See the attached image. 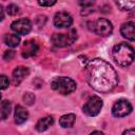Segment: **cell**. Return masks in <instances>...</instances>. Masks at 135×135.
I'll use <instances>...</instances> for the list:
<instances>
[{
  "instance_id": "obj_1",
  "label": "cell",
  "mask_w": 135,
  "mask_h": 135,
  "mask_svg": "<svg viewBox=\"0 0 135 135\" xmlns=\"http://www.w3.org/2000/svg\"><path fill=\"white\" fill-rule=\"evenodd\" d=\"M86 81L100 93H109L118 84V76L113 66L100 58L90 60L85 66Z\"/></svg>"
},
{
  "instance_id": "obj_2",
  "label": "cell",
  "mask_w": 135,
  "mask_h": 135,
  "mask_svg": "<svg viewBox=\"0 0 135 135\" xmlns=\"http://www.w3.org/2000/svg\"><path fill=\"white\" fill-rule=\"evenodd\" d=\"M112 56L118 65L128 66L134 60V50L130 44L126 42L118 43L113 47Z\"/></svg>"
},
{
  "instance_id": "obj_3",
  "label": "cell",
  "mask_w": 135,
  "mask_h": 135,
  "mask_svg": "<svg viewBox=\"0 0 135 135\" xmlns=\"http://www.w3.org/2000/svg\"><path fill=\"white\" fill-rule=\"evenodd\" d=\"M51 86L54 91L66 95L76 90V82L69 77H56L52 80Z\"/></svg>"
},
{
  "instance_id": "obj_4",
  "label": "cell",
  "mask_w": 135,
  "mask_h": 135,
  "mask_svg": "<svg viewBox=\"0 0 135 135\" xmlns=\"http://www.w3.org/2000/svg\"><path fill=\"white\" fill-rule=\"evenodd\" d=\"M77 39L76 30H71L69 33H56L52 36V42L57 47H64L72 44Z\"/></svg>"
},
{
  "instance_id": "obj_5",
  "label": "cell",
  "mask_w": 135,
  "mask_h": 135,
  "mask_svg": "<svg viewBox=\"0 0 135 135\" xmlns=\"http://www.w3.org/2000/svg\"><path fill=\"white\" fill-rule=\"evenodd\" d=\"M103 105L102 100L98 96H92L88 99V101L83 105V113L88 116H96L101 111V108Z\"/></svg>"
},
{
  "instance_id": "obj_6",
  "label": "cell",
  "mask_w": 135,
  "mask_h": 135,
  "mask_svg": "<svg viewBox=\"0 0 135 135\" xmlns=\"http://www.w3.org/2000/svg\"><path fill=\"white\" fill-rule=\"evenodd\" d=\"M132 109L133 108L130 101H128L127 99H119L114 103L112 108V114L118 118L124 117L132 112Z\"/></svg>"
},
{
  "instance_id": "obj_7",
  "label": "cell",
  "mask_w": 135,
  "mask_h": 135,
  "mask_svg": "<svg viewBox=\"0 0 135 135\" xmlns=\"http://www.w3.org/2000/svg\"><path fill=\"white\" fill-rule=\"evenodd\" d=\"M93 30H94V32L97 35H99L101 37H107V36H109V35L112 34V32H113V25H112L111 21H109L108 19H105V18H99L94 23Z\"/></svg>"
},
{
  "instance_id": "obj_8",
  "label": "cell",
  "mask_w": 135,
  "mask_h": 135,
  "mask_svg": "<svg viewBox=\"0 0 135 135\" xmlns=\"http://www.w3.org/2000/svg\"><path fill=\"white\" fill-rule=\"evenodd\" d=\"M12 30L14 32H16L17 34H20V35H26L31 32L32 30V23L28 19L26 18H20V19H17L15 20L12 25H11Z\"/></svg>"
},
{
  "instance_id": "obj_9",
  "label": "cell",
  "mask_w": 135,
  "mask_h": 135,
  "mask_svg": "<svg viewBox=\"0 0 135 135\" xmlns=\"http://www.w3.org/2000/svg\"><path fill=\"white\" fill-rule=\"evenodd\" d=\"M73 23V19L71 17L70 14L65 13V12H59L55 14L54 17V24L57 27H70Z\"/></svg>"
},
{
  "instance_id": "obj_10",
  "label": "cell",
  "mask_w": 135,
  "mask_h": 135,
  "mask_svg": "<svg viewBox=\"0 0 135 135\" xmlns=\"http://www.w3.org/2000/svg\"><path fill=\"white\" fill-rule=\"evenodd\" d=\"M38 50H39L38 44L34 40H27L23 43L21 55L23 58H30V57H33L34 55H36Z\"/></svg>"
},
{
  "instance_id": "obj_11",
  "label": "cell",
  "mask_w": 135,
  "mask_h": 135,
  "mask_svg": "<svg viewBox=\"0 0 135 135\" xmlns=\"http://www.w3.org/2000/svg\"><path fill=\"white\" fill-rule=\"evenodd\" d=\"M30 74V71L26 66H17L14 72H13V76H12V81L14 85H19L20 82Z\"/></svg>"
},
{
  "instance_id": "obj_12",
  "label": "cell",
  "mask_w": 135,
  "mask_h": 135,
  "mask_svg": "<svg viewBox=\"0 0 135 135\" xmlns=\"http://www.w3.org/2000/svg\"><path fill=\"white\" fill-rule=\"evenodd\" d=\"M120 33H121L122 37L127 38L130 41H134V39H135V37H134V22L123 23L121 25Z\"/></svg>"
},
{
  "instance_id": "obj_13",
  "label": "cell",
  "mask_w": 135,
  "mask_h": 135,
  "mask_svg": "<svg viewBox=\"0 0 135 135\" xmlns=\"http://www.w3.org/2000/svg\"><path fill=\"white\" fill-rule=\"evenodd\" d=\"M27 117H28L27 111L23 107L17 105L16 109H15V115H14L15 122L17 124H21V123H23V122H25L27 120Z\"/></svg>"
},
{
  "instance_id": "obj_14",
  "label": "cell",
  "mask_w": 135,
  "mask_h": 135,
  "mask_svg": "<svg viewBox=\"0 0 135 135\" xmlns=\"http://www.w3.org/2000/svg\"><path fill=\"white\" fill-rule=\"evenodd\" d=\"M53 122H54V119H53L52 116H45V117L40 118V119L37 121L35 128H36V130H37L38 132H43V131L47 130V129L53 124Z\"/></svg>"
},
{
  "instance_id": "obj_15",
  "label": "cell",
  "mask_w": 135,
  "mask_h": 135,
  "mask_svg": "<svg viewBox=\"0 0 135 135\" xmlns=\"http://www.w3.org/2000/svg\"><path fill=\"white\" fill-rule=\"evenodd\" d=\"M12 104L8 100H3L0 102V120H4L8 117L11 113Z\"/></svg>"
},
{
  "instance_id": "obj_16",
  "label": "cell",
  "mask_w": 135,
  "mask_h": 135,
  "mask_svg": "<svg viewBox=\"0 0 135 135\" xmlns=\"http://www.w3.org/2000/svg\"><path fill=\"white\" fill-rule=\"evenodd\" d=\"M4 42L9 47H16L20 43V37L17 34H6L4 36Z\"/></svg>"
},
{
  "instance_id": "obj_17",
  "label": "cell",
  "mask_w": 135,
  "mask_h": 135,
  "mask_svg": "<svg viewBox=\"0 0 135 135\" xmlns=\"http://www.w3.org/2000/svg\"><path fill=\"white\" fill-rule=\"evenodd\" d=\"M75 118L74 114H65L59 119V124L62 128H71L75 122Z\"/></svg>"
},
{
  "instance_id": "obj_18",
  "label": "cell",
  "mask_w": 135,
  "mask_h": 135,
  "mask_svg": "<svg viewBox=\"0 0 135 135\" xmlns=\"http://www.w3.org/2000/svg\"><path fill=\"white\" fill-rule=\"evenodd\" d=\"M116 4L121 11H132L135 6V1H117Z\"/></svg>"
},
{
  "instance_id": "obj_19",
  "label": "cell",
  "mask_w": 135,
  "mask_h": 135,
  "mask_svg": "<svg viewBox=\"0 0 135 135\" xmlns=\"http://www.w3.org/2000/svg\"><path fill=\"white\" fill-rule=\"evenodd\" d=\"M23 100H24V102H25L26 104L31 105V104H33L34 101H35V95H34L33 93L27 92V93L24 94V96H23Z\"/></svg>"
},
{
  "instance_id": "obj_20",
  "label": "cell",
  "mask_w": 135,
  "mask_h": 135,
  "mask_svg": "<svg viewBox=\"0 0 135 135\" xmlns=\"http://www.w3.org/2000/svg\"><path fill=\"white\" fill-rule=\"evenodd\" d=\"M6 12L8 15L11 16H15L19 13V7L16 5V4H9L7 5V8H6Z\"/></svg>"
},
{
  "instance_id": "obj_21",
  "label": "cell",
  "mask_w": 135,
  "mask_h": 135,
  "mask_svg": "<svg viewBox=\"0 0 135 135\" xmlns=\"http://www.w3.org/2000/svg\"><path fill=\"white\" fill-rule=\"evenodd\" d=\"M9 79L5 75H0V90H4L8 86Z\"/></svg>"
},
{
  "instance_id": "obj_22",
  "label": "cell",
  "mask_w": 135,
  "mask_h": 135,
  "mask_svg": "<svg viewBox=\"0 0 135 135\" xmlns=\"http://www.w3.org/2000/svg\"><path fill=\"white\" fill-rule=\"evenodd\" d=\"M14 56H15V52L13 51V50H8V51H6L5 53H4V55H3V59L4 60H12L13 58H14Z\"/></svg>"
},
{
  "instance_id": "obj_23",
  "label": "cell",
  "mask_w": 135,
  "mask_h": 135,
  "mask_svg": "<svg viewBox=\"0 0 135 135\" xmlns=\"http://www.w3.org/2000/svg\"><path fill=\"white\" fill-rule=\"evenodd\" d=\"M38 4L41 5V6H52L54 4H56V1L55 0H49V1H45V0H39L38 1Z\"/></svg>"
},
{
  "instance_id": "obj_24",
  "label": "cell",
  "mask_w": 135,
  "mask_h": 135,
  "mask_svg": "<svg viewBox=\"0 0 135 135\" xmlns=\"http://www.w3.org/2000/svg\"><path fill=\"white\" fill-rule=\"evenodd\" d=\"M79 4L81 6H84V8H86V6H90V5H93L94 2L93 1H80Z\"/></svg>"
},
{
  "instance_id": "obj_25",
  "label": "cell",
  "mask_w": 135,
  "mask_h": 135,
  "mask_svg": "<svg viewBox=\"0 0 135 135\" xmlns=\"http://www.w3.org/2000/svg\"><path fill=\"white\" fill-rule=\"evenodd\" d=\"M122 135H135V131H134V129H128L123 132Z\"/></svg>"
},
{
  "instance_id": "obj_26",
  "label": "cell",
  "mask_w": 135,
  "mask_h": 135,
  "mask_svg": "<svg viewBox=\"0 0 135 135\" xmlns=\"http://www.w3.org/2000/svg\"><path fill=\"white\" fill-rule=\"evenodd\" d=\"M4 19V11H3V7L0 5V21H2Z\"/></svg>"
},
{
  "instance_id": "obj_27",
  "label": "cell",
  "mask_w": 135,
  "mask_h": 135,
  "mask_svg": "<svg viewBox=\"0 0 135 135\" xmlns=\"http://www.w3.org/2000/svg\"><path fill=\"white\" fill-rule=\"evenodd\" d=\"M90 135H104L102 132H100V131H94V132H92Z\"/></svg>"
},
{
  "instance_id": "obj_28",
  "label": "cell",
  "mask_w": 135,
  "mask_h": 135,
  "mask_svg": "<svg viewBox=\"0 0 135 135\" xmlns=\"http://www.w3.org/2000/svg\"><path fill=\"white\" fill-rule=\"evenodd\" d=\"M0 99H1V94H0Z\"/></svg>"
}]
</instances>
